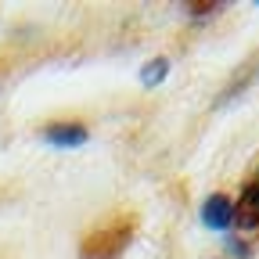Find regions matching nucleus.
<instances>
[{
  "label": "nucleus",
  "instance_id": "1",
  "mask_svg": "<svg viewBox=\"0 0 259 259\" xmlns=\"http://www.w3.org/2000/svg\"><path fill=\"white\" fill-rule=\"evenodd\" d=\"M134 227H137V220L126 212H115L101 223H94L83 238V248H79L83 259H119V252L134 238Z\"/></svg>",
  "mask_w": 259,
  "mask_h": 259
},
{
  "label": "nucleus",
  "instance_id": "2",
  "mask_svg": "<svg viewBox=\"0 0 259 259\" xmlns=\"http://www.w3.org/2000/svg\"><path fill=\"white\" fill-rule=\"evenodd\" d=\"M234 227H241V231H259V184L245 180L238 198H234Z\"/></svg>",
  "mask_w": 259,
  "mask_h": 259
},
{
  "label": "nucleus",
  "instance_id": "3",
  "mask_svg": "<svg viewBox=\"0 0 259 259\" xmlns=\"http://www.w3.org/2000/svg\"><path fill=\"white\" fill-rule=\"evenodd\" d=\"M202 223L209 231H227V227H234V198L231 194H209L202 202Z\"/></svg>",
  "mask_w": 259,
  "mask_h": 259
},
{
  "label": "nucleus",
  "instance_id": "4",
  "mask_svg": "<svg viewBox=\"0 0 259 259\" xmlns=\"http://www.w3.org/2000/svg\"><path fill=\"white\" fill-rule=\"evenodd\" d=\"M40 137L54 148H79V144H87V126L83 122H47L40 130Z\"/></svg>",
  "mask_w": 259,
  "mask_h": 259
},
{
  "label": "nucleus",
  "instance_id": "5",
  "mask_svg": "<svg viewBox=\"0 0 259 259\" xmlns=\"http://www.w3.org/2000/svg\"><path fill=\"white\" fill-rule=\"evenodd\" d=\"M166 76H169V58H151L144 69H141V83L144 87H158Z\"/></svg>",
  "mask_w": 259,
  "mask_h": 259
},
{
  "label": "nucleus",
  "instance_id": "6",
  "mask_svg": "<svg viewBox=\"0 0 259 259\" xmlns=\"http://www.w3.org/2000/svg\"><path fill=\"white\" fill-rule=\"evenodd\" d=\"M252 184H259V166H255V173H252Z\"/></svg>",
  "mask_w": 259,
  "mask_h": 259
}]
</instances>
